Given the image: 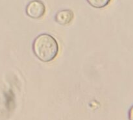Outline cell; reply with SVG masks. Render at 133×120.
Here are the masks:
<instances>
[{
  "label": "cell",
  "mask_w": 133,
  "mask_h": 120,
  "mask_svg": "<svg viewBox=\"0 0 133 120\" xmlns=\"http://www.w3.org/2000/svg\"><path fill=\"white\" fill-rule=\"evenodd\" d=\"M58 44L56 39L49 34L38 35L32 43L34 54L40 61L49 62L53 61L58 53Z\"/></svg>",
  "instance_id": "6da1fadb"
},
{
  "label": "cell",
  "mask_w": 133,
  "mask_h": 120,
  "mask_svg": "<svg viewBox=\"0 0 133 120\" xmlns=\"http://www.w3.org/2000/svg\"><path fill=\"white\" fill-rule=\"evenodd\" d=\"M45 6L40 0H33L29 3L26 6L27 15L32 19H39L45 13Z\"/></svg>",
  "instance_id": "7a4b0ae2"
},
{
  "label": "cell",
  "mask_w": 133,
  "mask_h": 120,
  "mask_svg": "<svg viewBox=\"0 0 133 120\" xmlns=\"http://www.w3.org/2000/svg\"><path fill=\"white\" fill-rule=\"evenodd\" d=\"M74 14L72 10L70 9H64L60 10L56 14L55 21L60 25H66L72 22Z\"/></svg>",
  "instance_id": "3957f363"
},
{
  "label": "cell",
  "mask_w": 133,
  "mask_h": 120,
  "mask_svg": "<svg viewBox=\"0 0 133 120\" xmlns=\"http://www.w3.org/2000/svg\"><path fill=\"white\" fill-rule=\"evenodd\" d=\"M111 0H87L88 3L96 9H102L110 3Z\"/></svg>",
  "instance_id": "277c9868"
},
{
  "label": "cell",
  "mask_w": 133,
  "mask_h": 120,
  "mask_svg": "<svg viewBox=\"0 0 133 120\" xmlns=\"http://www.w3.org/2000/svg\"><path fill=\"white\" fill-rule=\"evenodd\" d=\"M129 120H133V105L130 108L128 113Z\"/></svg>",
  "instance_id": "5b68a950"
}]
</instances>
